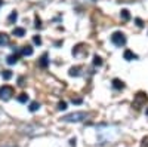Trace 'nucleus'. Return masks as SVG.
Instances as JSON below:
<instances>
[{
	"label": "nucleus",
	"mask_w": 148,
	"mask_h": 147,
	"mask_svg": "<svg viewBox=\"0 0 148 147\" xmlns=\"http://www.w3.org/2000/svg\"><path fill=\"white\" fill-rule=\"evenodd\" d=\"M96 137L101 144L111 143L119 137V129L113 125H101L96 128Z\"/></svg>",
	"instance_id": "obj_1"
},
{
	"label": "nucleus",
	"mask_w": 148,
	"mask_h": 147,
	"mask_svg": "<svg viewBox=\"0 0 148 147\" xmlns=\"http://www.w3.org/2000/svg\"><path fill=\"white\" fill-rule=\"evenodd\" d=\"M88 117H89V113H86V112H73L70 115L62 116V120L68 122V124H79V122H83Z\"/></svg>",
	"instance_id": "obj_2"
},
{
	"label": "nucleus",
	"mask_w": 148,
	"mask_h": 147,
	"mask_svg": "<svg viewBox=\"0 0 148 147\" xmlns=\"http://www.w3.org/2000/svg\"><path fill=\"white\" fill-rule=\"evenodd\" d=\"M14 95H15V91H14L12 86H9V85L0 86V100L2 101H9Z\"/></svg>",
	"instance_id": "obj_3"
},
{
	"label": "nucleus",
	"mask_w": 148,
	"mask_h": 147,
	"mask_svg": "<svg viewBox=\"0 0 148 147\" xmlns=\"http://www.w3.org/2000/svg\"><path fill=\"white\" fill-rule=\"evenodd\" d=\"M111 42H113L116 46L121 48V46L126 45V36L121 31H116V33H113V36H111Z\"/></svg>",
	"instance_id": "obj_4"
},
{
	"label": "nucleus",
	"mask_w": 148,
	"mask_h": 147,
	"mask_svg": "<svg viewBox=\"0 0 148 147\" xmlns=\"http://www.w3.org/2000/svg\"><path fill=\"white\" fill-rule=\"evenodd\" d=\"M9 43V36L6 33H0V48H3Z\"/></svg>",
	"instance_id": "obj_5"
},
{
	"label": "nucleus",
	"mask_w": 148,
	"mask_h": 147,
	"mask_svg": "<svg viewBox=\"0 0 148 147\" xmlns=\"http://www.w3.org/2000/svg\"><path fill=\"white\" fill-rule=\"evenodd\" d=\"M24 129H25V131H24V132H25V134H28V135H34V134H36V126H31V125H27L25 128H24Z\"/></svg>",
	"instance_id": "obj_6"
},
{
	"label": "nucleus",
	"mask_w": 148,
	"mask_h": 147,
	"mask_svg": "<svg viewBox=\"0 0 148 147\" xmlns=\"http://www.w3.org/2000/svg\"><path fill=\"white\" fill-rule=\"evenodd\" d=\"M22 55H31L33 54V48L31 46H24L22 48V51H21Z\"/></svg>",
	"instance_id": "obj_7"
},
{
	"label": "nucleus",
	"mask_w": 148,
	"mask_h": 147,
	"mask_svg": "<svg viewBox=\"0 0 148 147\" xmlns=\"http://www.w3.org/2000/svg\"><path fill=\"white\" fill-rule=\"evenodd\" d=\"M14 34H15V36H18V37H22V36L25 34V30L16 27V28H14Z\"/></svg>",
	"instance_id": "obj_8"
},
{
	"label": "nucleus",
	"mask_w": 148,
	"mask_h": 147,
	"mask_svg": "<svg viewBox=\"0 0 148 147\" xmlns=\"http://www.w3.org/2000/svg\"><path fill=\"white\" fill-rule=\"evenodd\" d=\"M18 63V55H9L8 57V64H16Z\"/></svg>",
	"instance_id": "obj_9"
},
{
	"label": "nucleus",
	"mask_w": 148,
	"mask_h": 147,
	"mask_svg": "<svg viewBox=\"0 0 148 147\" xmlns=\"http://www.w3.org/2000/svg\"><path fill=\"white\" fill-rule=\"evenodd\" d=\"M39 108H40V104H39V103H31V104H30V108H28V110H30L31 113H34V112H37V110H39Z\"/></svg>",
	"instance_id": "obj_10"
},
{
	"label": "nucleus",
	"mask_w": 148,
	"mask_h": 147,
	"mask_svg": "<svg viewBox=\"0 0 148 147\" xmlns=\"http://www.w3.org/2000/svg\"><path fill=\"white\" fill-rule=\"evenodd\" d=\"M133 58H136V55L132 54V51H126V52H125V59L130 61V59H133Z\"/></svg>",
	"instance_id": "obj_11"
},
{
	"label": "nucleus",
	"mask_w": 148,
	"mask_h": 147,
	"mask_svg": "<svg viewBox=\"0 0 148 147\" xmlns=\"http://www.w3.org/2000/svg\"><path fill=\"white\" fill-rule=\"evenodd\" d=\"M18 101H19V103H27V101H28V95H27V94H21V95L18 97Z\"/></svg>",
	"instance_id": "obj_12"
},
{
	"label": "nucleus",
	"mask_w": 148,
	"mask_h": 147,
	"mask_svg": "<svg viewBox=\"0 0 148 147\" xmlns=\"http://www.w3.org/2000/svg\"><path fill=\"white\" fill-rule=\"evenodd\" d=\"M2 77H3L5 80H8V79L12 77V73H10L9 70H5V71H2Z\"/></svg>",
	"instance_id": "obj_13"
},
{
	"label": "nucleus",
	"mask_w": 148,
	"mask_h": 147,
	"mask_svg": "<svg viewBox=\"0 0 148 147\" xmlns=\"http://www.w3.org/2000/svg\"><path fill=\"white\" fill-rule=\"evenodd\" d=\"M113 86L117 88V89H120V88H123V82H120L119 79H114L113 80Z\"/></svg>",
	"instance_id": "obj_14"
},
{
	"label": "nucleus",
	"mask_w": 148,
	"mask_h": 147,
	"mask_svg": "<svg viewBox=\"0 0 148 147\" xmlns=\"http://www.w3.org/2000/svg\"><path fill=\"white\" fill-rule=\"evenodd\" d=\"M16 19H18V14L14 10V12H12V14L9 15V22H14V21H16Z\"/></svg>",
	"instance_id": "obj_15"
},
{
	"label": "nucleus",
	"mask_w": 148,
	"mask_h": 147,
	"mask_svg": "<svg viewBox=\"0 0 148 147\" xmlns=\"http://www.w3.org/2000/svg\"><path fill=\"white\" fill-rule=\"evenodd\" d=\"M40 66H42V67H46V66H47V55H46V54H45V55L42 57V61H40Z\"/></svg>",
	"instance_id": "obj_16"
},
{
	"label": "nucleus",
	"mask_w": 148,
	"mask_h": 147,
	"mask_svg": "<svg viewBox=\"0 0 148 147\" xmlns=\"http://www.w3.org/2000/svg\"><path fill=\"white\" fill-rule=\"evenodd\" d=\"M58 108H59V110H65V108H67V103H64V101L59 103V104H58Z\"/></svg>",
	"instance_id": "obj_17"
},
{
	"label": "nucleus",
	"mask_w": 148,
	"mask_h": 147,
	"mask_svg": "<svg viewBox=\"0 0 148 147\" xmlns=\"http://www.w3.org/2000/svg\"><path fill=\"white\" fill-rule=\"evenodd\" d=\"M121 17L125 18V19H127L129 18V12L127 10H121Z\"/></svg>",
	"instance_id": "obj_18"
},
{
	"label": "nucleus",
	"mask_w": 148,
	"mask_h": 147,
	"mask_svg": "<svg viewBox=\"0 0 148 147\" xmlns=\"http://www.w3.org/2000/svg\"><path fill=\"white\" fill-rule=\"evenodd\" d=\"M95 64H96V66H101V64H102V61H101L99 57H95Z\"/></svg>",
	"instance_id": "obj_19"
},
{
	"label": "nucleus",
	"mask_w": 148,
	"mask_h": 147,
	"mask_svg": "<svg viewBox=\"0 0 148 147\" xmlns=\"http://www.w3.org/2000/svg\"><path fill=\"white\" fill-rule=\"evenodd\" d=\"M77 2H80V3H95L96 0H77Z\"/></svg>",
	"instance_id": "obj_20"
},
{
	"label": "nucleus",
	"mask_w": 148,
	"mask_h": 147,
	"mask_svg": "<svg viewBox=\"0 0 148 147\" xmlns=\"http://www.w3.org/2000/svg\"><path fill=\"white\" fill-rule=\"evenodd\" d=\"M34 42H36V43H39V45L42 43V40H40V37H34Z\"/></svg>",
	"instance_id": "obj_21"
},
{
	"label": "nucleus",
	"mask_w": 148,
	"mask_h": 147,
	"mask_svg": "<svg viewBox=\"0 0 148 147\" xmlns=\"http://www.w3.org/2000/svg\"><path fill=\"white\" fill-rule=\"evenodd\" d=\"M3 147H14V146H3Z\"/></svg>",
	"instance_id": "obj_22"
},
{
	"label": "nucleus",
	"mask_w": 148,
	"mask_h": 147,
	"mask_svg": "<svg viewBox=\"0 0 148 147\" xmlns=\"http://www.w3.org/2000/svg\"><path fill=\"white\" fill-rule=\"evenodd\" d=\"M2 5H3V2H2V0H0V6H2Z\"/></svg>",
	"instance_id": "obj_23"
}]
</instances>
